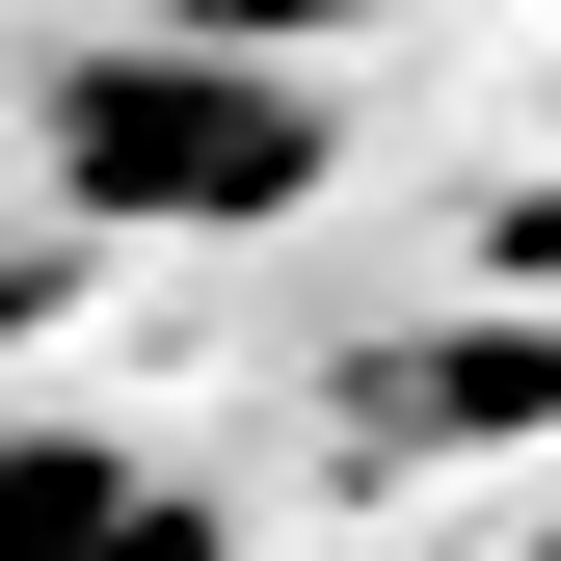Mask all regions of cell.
Instances as JSON below:
<instances>
[{"label": "cell", "mask_w": 561, "mask_h": 561, "mask_svg": "<svg viewBox=\"0 0 561 561\" xmlns=\"http://www.w3.org/2000/svg\"><path fill=\"white\" fill-rule=\"evenodd\" d=\"M54 187L107 241H267L321 187V81H267L241 27H107L54 54Z\"/></svg>", "instance_id": "6da1fadb"}, {"label": "cell", "mask_w": 561, "mask_h": 561, "mask_svg": "<svg viewBox=\"0 0 561 561\" xmlns=\"http://www.w3.org/2000/svg\"><path fill=\"white\" fill-rule=\"evenodd\" d=\"M0 561H215V508L107 428H0Z\"/></svg>", "instance_id": "7a4b0ae2"}]
</instances>
